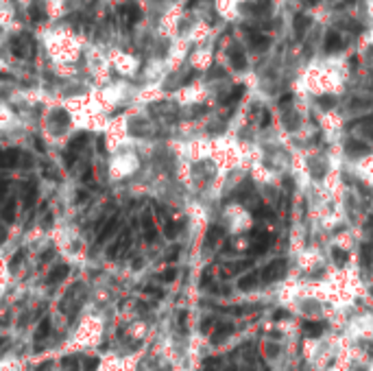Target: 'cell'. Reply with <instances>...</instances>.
<instances>
[{
	"label": "cell",
	"instance_id": "cell-1",
	"mask_svg": "<svg viewBox=\"0 0 373 371\" xmlns=\"http://www.w3.org/2000/svg\"><path fill=\"white\" fill-rule=\"evenodd\" d=\"M11 50H14L18 57H31L35 52V46L31 44L28 35H20V38H16L11 42Z\"/></svg>",
	"mask_w": 373,
	"mask_h": 371
},
{
	"label": "cell",
	"instance_id": "cell-2",
	"mask_svg": "<svg viewBox=\"0 0 373 371\" xmlns=\"http://www.w3.org/2000/svg\"><path fill=\"white\" fill-rule=\"evenodd\" d=\"M284 273H286V262L284 260H275L260 273V278L264 280V282H275V280H280Z\"/></svg>",
	"mask_w": 373,
	"mask_h": 371
},
{
	"label": "cell",
	"instance_id": "cell-3",
	"mask_svg": "<svg viewBox=\"0 0 373 371\" xmlns=\"http://www.w3.org/2000/svg\"><path fill=\"white\" fill-rule=\"evenodd\" d=\"M129 244H131V230H124L122 236H120L118 240L107 249V258H112V260L118 258V254H124V251L129 249Z\"/></svg>",
	"mask_w": 373,
	"mask_h": 371
},
{
	"label": "cell",
	"instance_id": "cell-4",
	"mask_svg": "<svg viewBox=\"0 0 373 371\" xmlns=\"http://www.w3.org/2000/svg\"><path fill=\"white\" fill-rule=\"evenodd\" d=\"M142 225H144V240L146 242H155L158 240V227L153 223L151 212H144L142 214Z\"/></svg>",
	"mask_w": 373,
	"mask_h": 371
},
{
	"label": "cell",
	"instance_id": "cell-5",
	"mask_svg": "<svg viewBox=\"0 0 373 371\" xmlns=\"http://www.w3.org/2000/svg\"><path fill=\"white\" fill-rule=\"evenodd\" d=\"M38 201V186L35 184H24V190H22V206L26 210H31Z\"/></svg>",
	"mask_w": 373,
	"mask_h": 371
},
{
	"label": "cell",
	"instance_id": "cell-6",
	"mask_svg": "<svg viewBox=\"0 0 373 371\" xmlns=\"http://www.w3.org/2000/svg\"><path fill=\"white\" fill-rule=\"evenodd\" d=\"M249 44L254 50H266L268 44H270V38L268 35H262L258 31H249Z\"/></svg>",
	"mask_w": 373,
	"mask_h": 371
},
{
	"label": "cell",
	"instance_id": "cell-7",
	"mask_svg": "<svg viewBox=\"0 0 373 371\" xmlns=\"http://www.w3.org/2000/svg\"><path fill=\"white\" fill-rule=\"evenodd\" d=\"M268 244H270V236L264 234V232H256V234H254V247H251V254H264Z\"/></svg>",
	"mask_w": 373,
	"mask_h": 371
},
{
	"label": "cell",
	"instance_id": "cell-8",
	"mask_svg": "<svg viewBox=\"0 0 373 371\" xmlns=\"http://www.w3.org/2000/svg\"><path fill=\"white\" fill-rule=\"evenodd\" d=\"M292 26H294V35H297V38L302 40L304 35H306V31L310 28V18H308V16H304V14H297V16H294Z\"/></svg>",
	"mask_w": 373,
	"mask_h": 371
},
{
	"label": "cell",
	"instance_id": "cell-9",
	"mask_svg": "<svg viewBox=\"0 0 373 371\" xmlns=\"http://www.w3.org/2000/svg\"><path fill=\"white\" fill-rule=\"evenodd\" d=\"M230 62H232V66L236 70H244L246 68V57H244V52H242L240 46H234V48L230 50Z\"/></svg>",
	"mask_w": 373,
	"mask_h": 371
},
{
	"label": "cell",
	"instance_id": "cell-10",
	"mask_svg": "<svg viewBox=\"0 0 373 371\" xmlns=\"http://www.w3.org/2000/svg\"><path fill=\"white\" fill-rule=\"evenodd\" d=\"M326 52H336V50H340L342 48V38L336 31H330L326 35Z\"/></svg>",
	"mask_w": 373,
	"mask_h": 371
},
{
	"label": "cell",
	"instance_id": "cell-11",
	"mask_svg": "<svg viewBox=\"0 0 373 371\" xmlns=\"http://www.w3.org/2000/svg\"><path fill=\"white\" fill-rule=\"evenodd\" d=\"M116 227H118V216H112V218L105 223L103 230H100V234H98V238H96V242H98V244H100V242H105L107 238H110V236L114 234V232H116Z\"/></svg>",
	"mask_w": 373,
	"mask_h": 371
},
{
	"label": "cell",
	"instance_id": "cell-12",
	"mask_svg": "<svg viewBox=\"0 0 373 371\" xmlns=\"http://www.w3.org/2000/svg\"><path fill=\"white\" fill-rule=\"evenodd\" d=\"M68 273H70L68 264H57V266L50 271V275H48V282H50V284L62 282V280H66V275H68Z\"/></svg>",
	"mask_w": 373,
	"mask_h": 371
},
{
	"label": "cell",
	"instance_id": "cell-13",
	"mask_svg": "<svg viewBox=\"0 0 373 371\" xmlns=\"http://www.w3.org/2000/svg\"><path fill=\"white\" fill-rule=\"evenodd\" d=\"M232 332H234V326H232V323H220V326L216 328L214 336H212V343H220V340H225Z\"/></svg>",
	"mask_w": 373,
	"mask_h": 371
},
{
	"label": "cell",
	"instance_id": "cell-14",
	"mask_svg": "<svg viewBox=\"0 0 373 371\" xmlns=\"http://www.w3.org/2000/svg\"><path fill=\"white\" fill-rule=\"evenodd\" d=\"M222 236H225V232H222L220 227H210V232H208V236H206V247H214V244L218 242Z\"/></svg>",
	"mask_w": 373,
	"mask_h": 371
},
{
	"label": "cell",
	"instance_id": "cell-15",
	"mask_svg": "<svg viewBox=\"0 0 373 371\" xmlns=\"http://www.w3.org/2000/svg\"><path fill=\"white\" fill-rule=\"evenodd\" d=\"M0 214H2V218L7 220V223H14V220H16V201L11 199V201L7 203V206H4L2 210H0Z\"/></svg>",
	"mask_w": 373,
	"mask_h": 371
},
{
	"label": "cell",
	"instance_id": "cell-16",
	"mask_svg": "<svg viewBox=\"0 0 373 371\" xmlns=\"http://www.w3.org/2000/svg\"><path fill=\"white\" fill-rule=\"evenodd\" d=\"M50 334V319H42L38 332H35V340H44Z\"/></svg>",
	"mask_w": 373,
	"mask_h": 371
},
{
	"label": "cell",
	"instance_id": "cell-17",
	"mask_svg": "<svg viewBox=\"0 0 373 371\" xmlns=\"http://www.w3.org/2000/svg\"><path fill=\"white\" fill-rule=\"evenodd\" d=\"M304 332L308 334V336H318V334L323 332V326H321V323H314V321H306L304 323Z\"/></svg>",
	"mask_w": 373,
	"mask_h": 371
},
{
	"label": "cell",
	"instance_id": "cell-18",
	"mask_svg": "<svg viewBox=\"0 0 373 371\" xmlns=\"http://www.w3.org/2000/svg\"><path fill=\"white\" fill-rule=\"evenodd\" d=\"M256 280H258V273H249V275H244V278L238 282V288H240V290H249V288H254V286H256Z\"/></svg>",
	"mask_w": 373,
	"mask_h": 371
},
{
	"label": "cell",
	"instance_id": "cell-19",
	"mask_svg": "<svg viewBox=\"0 0 373 371\" xmlns=\"http://www.w3.org/2000/svg\"><path fill=\"white\" fill-rule=\"evenodd\" d=\"M86 140H88V134H79L76 138H72V142H70V153L76 155V151H81L83 144H86Z\"/></svg>",
	"mask_w": 373,
	"mask_h": 371
},
{
	"label": "cell",
	"instance_id": "cell-20",
	"mask_svg": "<svg viewBox=\"0 0 373 371\" xmlns=\"http://www.w3.org/2000/svg\"><path fill=\"white\" fill-rule=\"evenodd\" d=\"M50 120L57 122V124H62V127H66V124H70V116H68V114H66L64 110H57V112H52Z\"/></svg>",
	"mask_w": 373,
	"mask_h": 371
},
{
	"label": "cell",
	"instance_id": "cell-21",
	"mask_svg": "<svg viewBox=\"0 0 373 371\" xmlns=\"http://www.w3.org/2000/svg\"><path fill=\"white\" fill-rule=\"evenodd\" d=\"M242 94H244V88H242V86L234 88V92H232V94H230V96H227V98H225V105H232V103H236V100H238L240 96H242Z\"/></svg>",
	"mask_w": 373,
	"mask_h": 371
},
{
	"label": "cell",
	"instance_id": "cell-22",
	"mask_svg": "<svg viewBox=\"0 0 373 371\" xmlns=\"http://www.w3.org/2000/svg\"><path fill=\"white\" fill-rule=\"evenodd\" d=\"M124 16H127V22H129V24H136V22L140 20V11H138L136 7H129L127 11H124Z\"/></svg>",
	"mask_w": 373,
	"mask_h": 371
},
{
	"label": "cell",
	"instance_id": "cell-23",
	"mask_svg": "<svg viewBox=\"0 0 373 371\" xmlns=\"http://www.w3.org/2000/svg\"><path fill=\"white\" fill-rule=\"evenodd\" d=\"M177 227H179V225H175L172 220H166V225H164V234H166L168 238H175V236H177V232H179Z\"/></svg>",
	"mask_w": 373,
	"mask_h": 371
},
{
	"label": "cell",
	"instance_id": "cell-24",
	"mask_svg": "<svg viewBox=\"0 0 373 371\" xmlns=\"http://www.w3.org/2000/svg\"><path fill=\"white\" fill-rule=\"evenodd\" d=\"M347 151H350V153H358V155H364V153H369V146H364V144H356V142H352V144L347 146Z\"/></svg>",
	"mask_w": 373,
	"mask_h": 371
},
{
	"label": "cell",
	"instance_id": "cell-25",
	"mask_svg": "<svg viewBox=\"0 0 373 371\" xmlns=\"http://www.w3.org/2000/svg\"><path fill=\"white\" fill-rule=\"evenodd\" d=\"M175 278H177V268H166V271L160 275L162 282H172Z\"/></svg>",
	"mask_w": 373,
	"mask_h": 371
},
{
	"label": "cell",
	"instance_id": "cell-26",
	"mask_svg": "<svg viewBox=\"0 0 373 371\" xmlns=\"http://www.w3.org/2000/svg\"><path fill=\"white\" fill-rule=\"evenodd\" d=\"M218 369H220L218 358H210V360H206V371H218Z\"/></svg>",
	"mask_w": 373,
	"mask_h": 371
},
{
	"label": "cell",
	"instance_id": "cell-27",
	"mask_svg": "<svg viewBox=\"0 0 373 371\" xmlns=\"http://www.w3.org/2000/svg\"><path fill=\"white\" fill-rule=\"evenodd\" d=\"M332 256H334V260L338 262V264H342V262H347V258H350V256H347L345 251H340V249H334V251H332Z\"/></svg>",
	"mask_w": 373,
	"mask_h": 371
},
{
	"label": "cell",
	"instance_id": "cell-28",
	"mask_svg": "<svg viewBox=\"0 0 373 371\" xmlns=\"http://www.w3.org/2000/svg\"><path fill=\"white\" fill-rule=\"evenodd\" d=\"M148 292V295H155V297H164V290H160V288H155V286H146V288H144Z\"/></svg>",
	"mask_w": 373,
	"mask_h": 371
},
{
	"label": "cell",
	"instance_id": "cell-29",
	"mask_svg": "<svg viewBox=\"0 0 373 371\" xmlns=\"http://www.w3.org/2000/svg\"><path fill=\"white\" fill-rule=\"evenodd\" d=\"M7 190H9V184L4 182V179H0V201L4 199V194H7Z\"/></svg>",
	"mask_w": 373,
	"mask_h": 371
},
{
	"label": "cell",
	"instance_id": "cell-30",
	"mask_svg": "<svg viewBox=\"0 0 373 371\" xmlns=\"http://www.w3.org/2000/svg\"><path fill=\"white\" fill-rule=\"evenodd\" d=\"M318 105H323V107H332V105H334V98H332V96H323V98H318Z\"/></svg>",
	"mask_w": 373,
	"mask_h": 371
},
{
	"label": "cell",
	"instance_id": "cell-31",
	"mask_svg": "<svg viewBox=\"0 0 373 371\" xmlns=\"http://www.w3.org/2000/svg\"><path fill=\"white\" fill-rule=\"evenodd\" d=\"M96 367H98V360H96V358H90L86 362V371H94Z\"/></svg>",
	"mask_w": 373,
	"mask_h": 371
},
{
	"label": "cell",
	"instance_id": "cell-32",
	"mask_svg": "<svg viewBox=\"0 0 373 371\" xmlns=\"http://www.w3.org/2000/svg\"><path fill=\"white\" fill-rule=\"evenodd\" d=\"M22 258H24V251H20V254H16V256H14V260H11V266L16 268V266L22 262Z\"/></svg>",
	"mask_w": 373,
	"mask_h": 371
},
{
	"label": "cell",
	"instance_id": "cell-33",
	"mask_svg": "<svg viewBox=\"0 0 373 371\" xmlns=\"http://www.w3.org/2000/svg\"><path fill=\"white\" fill-rule=\"evenodd\" d=\"M50 225H52V214H46V218H44V223H42V227H44V230H48Z\"/></svg>",
	"mask_w": 373,
	"mask_h": 371
},
{
	"label": "cell",
	"instance_id": "cell-34",
	"mask_svg": "<svg viewBox=\"0 0 373 371\" xmlns=\"http://www.w3.org/2000/svg\"><path fill=\"white\" fill-rule=\"evenodd\" d=\"M0 168H9V166H7V155H4V151H0Z\"/></svg>",
	"mask_w": 373,
	"mask_h": 371
},
{
	"label": "cell",
	"instance_id": "cell-35",
	"mask_svg": "<svg viewBox=\"0 0 373 371\" xmlns=\"http://www.w3.org/2000/svg\"><path fill=\"white\" fill-rule=\"evenodd\" d=\"M268 122H270V114L264 112V114H262V127H268Z\"/></svg>",
	"mask_w": 373,
	"mask_h": 371
},
{
	"label": "cell",
	"instance_id": "cell-36",
	"mask_svg": "<svg viewBox=\"0 0 373 371\" xmlns=\"http://www.w3.org/2000/svg\"><path fill=\"white\" fill-rule=\"evenodd\" d=\"M177 256H179V249H175V251H170V254H168V262H172V260H177Z\"/></svg>",
	"mask_w": 373,
	"mask_h": 371
},
{
	"label": "cell",
	"instance_id": "cell-37",
	"mask_svg": "<svg viewBox=\"0 0 373 371\" xmlns=\"http://www.w3.org/2000/svg\"><path fill=\"white\" fill-rule=\"evenodd\" d=\"M98 153H105V138H98Z\"/></svg>",
	"mask_w": 373,
	"mask_h": 371
},
{
	"label": "cell",
	"instance_id": "cell-38",
	"mask_svg": "<svg viewBox=\"0 0 373 371\" xmlns=\"http://www.w3.org/2000/svg\"><path fill=\"white\" fill-rule=\"evenodd\" d=\"M7 240V232H4V227H0V242Z\"/></svg>",
	"mask_w": 373,
	"mask_h": 371
},
{
	"label": "cell",
	"instance_id": "cell-39",
	"mask_svg": "<svg viewBox=\"0 0 373 371\" xmlns=\"http://www.w3.org/2000/svg\"><path fill=\"white\" fill-rule=\"evenodd\" d=\"M62 362H64V367H68V364H72V362H74V358L66 356V358H64V360H62Z\"/></svg>",
	"mask_w": 373,
	"mask_h": 371
},
{
	"label": "cell",
	"instance_id": "cell-40",
	"mask_svg": "<svg viewBox=\"0 0 373 371\" xmlns=\"http://www.w3.org/2000/svg\"><path fill=\"white\" fill-rule=\"evenodd\" d=\"M50 364H52L50 360H48V362H44V364H40V371H46L48 367H50Z\"/></svg>",
	"mask_w": 373,
	"mask_h": 371
},
{
	"label": "cell",
	"instance_id": "cell-41",
	"mask_svg": "<svg viewBox=\"0 0 373 371\" xmlns=\"http://www.w3.org/2000/svg\"><path fill=\"white\" fill-rule=\"evenodd\" d=\"M35 146H38L40 151H44V146H42V140H40V138H38V140H35Z\"/></svg>",
	"mask_w": 373,
	"mask_h": 371
},
{
	"label": "cell",
	"instance_id": "cell-42",
	"mask_svg": "<svg viewBox=\"0 0 373 371\" xmlns=\"http://www.w3.org/2000/svg\"><path fill=\"white\" fill-rule=\"evenodd\" d=\"M304 2H306V4H316L318 0H304Z\"/></svg>",
	"mask_w": 373,
	"mask_h": 371
},
{
	"label": "cell",
	"instance_id": "cell-43",
	"mask_svg": "<svg viewBox=\"0 0 373 371\" xmlns=\"http://www.w3.org/2000/svg\"><path fill=\"white\" fill-rule=\"evenodd\" d=\"M4 343H7V338H0V347H2Z\"/></svg>",
	"mask_w": 373,
	"mask_h": 371
}]
</instances>
